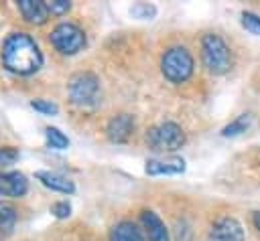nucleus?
Segmentation results:
<instances>
[{
	"label": "nucleus",
	"instance_id": "nucleus-19",
	"mask_svg": "<svg viewBox=\"0 0 260 241\" xmlns=\"http://www.w3.org/2000/svg\"><path fill=\"white\" fill-rule=\"evenodd\" d=\"M242 26H244L248 32L260 36V16H258V14H254V12H250V10H244V12H242Z\"/></svg>",
	"mask_w": 260,
	"mask_h": 241
},
{
	"label": "nucleus",
	"instance_id": "nucleus-11",
	"mask_svg": "<svg viewBox=\"0 0 260 241\" xmlns=\"http://www.w3.org/2000/svg\"><path fill=\"white\" fill-rule=\"evenodd\" d=\"M144 170L150 176H158V174H181V172H185V160L183 158H177V156L150 158V160H146Z\"/></svg>",
	"mask_w": 260,
	"mask_h": 241
},
{
	"label": "nucleus",
	"instance_id": "nucleus-23",
	"mask_svg": "<svg viewBox=\"0 0 260 241\" xmlns=\"http://www.w3.org/2000/svg\"><path fill=\"white\" fill-rule=\"evenodd\" d=\"M47 6H49L51 14H65L71 8V2H67V0H49Z\"/></svg>",
	"mask_w": 260,
	"mask_h": 241
},
{
	"label": "nucleus",
	"instance_id": "nucleus-17",
	"mask_svg": "<svg viewBox=\"0 0 260 241\" xmlns=\"http://www.w3.org/2000/svg\"><path fill=\"white\" fill-rule=\"evenodd\" d=\"M45 138H47V144L55 150H65L69 146V138L59 128H53V126L45 128Z\"/></svg>",
	"mask_w": 260,
	"mask_h": 241
},
{
	"label": "nucleus",
	"instance_id": "nucleus-4",
	"mask_svg": "<svg viewBox=\"0 0 260 241\" xmlns=\"http://www.w3.org/2000/svg\"><path fill=\"white\" fill-rule=\"evenodd\" d=\"M69 97L77 107H95L102 101V87H100V79L89 73V71H81L75 73L69 79L67 85Z\"/></svg>",
	"mask_w": 260,
	"mask_h": 241
},
{
	"label": "nucleus",
	"instance_id": "nucleus-1",
	"mask_svg": "<svg viewBox=\"0 0 260 241\" xmlns=\"http://www.w3.org/2000/svg\"><path fill=\"white\" fill-rule=\"evenodd\" d=\"M2 63L10 73L32 75L43 67V53L26 32H10L2 43Z\"/></svg>",
	"mask_w": 260,
	"mask_h": 241
},
{
	"label": "nucleus",
	"instance_id": "nucleus-3",
	"mask_svg": "<svg viewBox=\"0 0 260 241\" xmlns=\"http://www.w3.org/2000/svg\"><path fill=\"white\" fill-rule=\"evenodd\" d=\"M160 71L171 83H185L195 71L193 55L185 47H171L160 59Z\"/></svg>",
	"mask_w": 260,
	"mask_h": 241
},
{
	"label": "nucleus",
	"instance_id": "nucleus-13",
	"mask_svg": "<svg viewBox=\"0 0 260 241\" xmlns=\"http://www.w3.org/2000/svg\"><path fill=\"white\" fill-rule=\"evenodd\" d=\"M37 180H41V184H45L47 188L51 190H57V192H63V194H73L75 192V184L65 178L63 174H57V172H51V170H37Z\"/></svg>",
	"mask_w": 260,
	"mask_h": 241
},
{
	"label": "nucleus",
	"instance_id": "nucleus-22",
	"mask_svg": "<svg viewBox=\"0 0 260 241\" xmlns=\"http://www.w3.org/2000/svg\"><path fill=\"white\" fill-rule=\"evenodd\" d=\"M51 213L57 217V219H67L71 215V205L67 200H57L51 205Z\"/></svg>",
	"mask_w": 260,
	"mask_h": 241
},
{
	"label": "nucleus",
	"instance_id": "nucleus-21",
	"mask_svg": "<svg viewBox=\"0 0 260 241\" xmlns=\"http://www.w3.org/2000/svg\"><path fill=\"white\" fill-rule=\"evenodd\" d=\"M30 107L37 109V111H41V113H45V115H55L59 111L57 103H53L49 99H32L30 101Z\"/></svg>",
	"mask_w": 260,
	"mask_h": 241
},
{
	"label": "nucleus",
	"instance_id": "nucleus-12",
	"mask_svg": "<svg viewBox=\"0 0 260 241\" xmlns=\"http://www.w3.org/2000/svg\"><path fill=\"white\" fill-rule=\"evenodd\" d=\"M18 10L30 24H45L49 18V6L43 0H18Z\"/></svg>",
	"mask_w": 260,
	"mask_h": 241
},
{
	"label": "nucleus",
	"instance_id": "nucleus-16",
	"mask_svg": "<svg viewBox=\"0 0 260 241\" xmlns=\"http://www.w3.org/2000/svg\"><path fill=\"white\" fill-rule=\"evenodd\" d=\"M16 219H18L16 209L12 205L0 200V231L2 233H10L14 229V225H16Z\"/></svg>",
	"mask_w": 260,
	"mask_h": 241
},
{
	"label": "nucleus",
	"instance_id": "nucleus-6",
	"mask_svg": "<svg viewBox=\"0 0 260 241\" xmlns=\"http://www.w3.org/2000/svg\"><path fill=\"white\" fill-rule=\"evenodd\" d=\"M49 41L61 55H75L85 47V32L73 22H59L51 30Z\"/></svg>",
	"mask_w": 260,
	"mask_h": 241
},
{
	"label": "nucleus",
	"instance_id": "nucleus-24",
	"mask_svg": "<svg viewBox=\"0 0 260 241\" xmlns=\"http://www.w3.org/2000/svg\"><path fill=\"white\" fill-rule=\"evenodd\" d=\"M252 223H254V227H256L258 233H260V211H256V213L252 215Z\"/></svg>",
	"mask_w": 260,
	"mask_h": 241
},
{
	"label": "nucleus",
	"instance_id": "nucleus-14",
	"mask_svg": "<svg viewBox=\"0 0 260 241\" xmlns=\"http://www.w3.org/2000/svg\"><path fill=\"white\" fill-rule=\"evenodd\" d=\"M110 241H144L142 231L132 221H120L110 231Z\"/></svg>",
	"mask_w": 260,
	"mask_h": 241
},
{
	"label": "nucleus",
	"instance_id": "nucleus-5",
	"mask_svg": "<svg viewBox=\"0 0 260 241\" xmlns=\"http://www.w3.org/2000/svg\"><path fill=\"white\" fill-rule=\"evenodd\" d=\"M146 142L154 152H177L185 144V132L175 122H162L146 132Z\"/></svg>",
	"mask_w": 260,
	"mask_h": 241
},
{
	"label": "nucleus",
	"instance_id": "nucleus-2",
	"mask_svg": "<svg viewBox=\"0 0 260 241\" xmlns=\"http://www.w3.org/2000/svg\"><path fill=\"white\" fill-rule=\"evenodd\" d=\"M201 61L203 67L213 73V75H223L232 69L234 65V57H232V49L228 47V43L215 34V32H205L201 36Z\"/></svg>",
	"mask_w": 260,
	"mask_h": 241
},
{
	"label": "nucleus",
	"instance_id": "nucleus-20",
	"mask_svg": "<svg viewBox=\"0 0 260 241\" xmlns=\"http://www.w3.org/2000/svg\"><path fill=\"white\" fill-rule=\"evenodd\" d=\"M18 150L14 148V146H2L0 148V172L6 168V166H10V164H14L16 160H18Z\"/></svg>",
	"mask_w": 260,
	"mask_h": 241
},
{
	"label": "nucleus",
	"instance_id": "nucleus-10",
	"mask_svg": "<svg viewBox=\"0 0 260 241\" xmlns=\"http://www.w3.org/2000/svg\"><path fill=\"white\" fill-rule=\"evenodd\" d=\"M28 190V180L20 172H0V194L20 198Z\"/></svg>",
	"mask_w": 260,
	"mask_h": 241
},
{
	"label": "nucleus",
	"instance_id": "nucleus-18",
	"mask_svg": "<svg viewBox=\"0 0 260 241\" xmlns=\"http://www.w3.org/2000/svg\"><path fill=\"white\" fill-rule=\"evenodd\" d=\"M130 14L134 18H140V20H150V18L156 16V6L146 4V2H138V4H134L130 8Z\"/></svg>",
	"mask_w": 260,
	"mask_h": 241
},
{
	"label": "nucleus",
	"instance_id": "nucleus-7",
	"mask_svg": "<svg viewBox=\"0 0 260 241\" xmlns=\"http://www.w3.org/2000/svg\"><path fill=\"white\" fill-rule=\"evenodd\" d=\"M209 241H246L244 229L238 219L221 217L209 229Z\"/></svg>",
	"mask_w": 260,
	"mask_h": 241
},
{
	"label": "nucleus",
	"instance_id": "nucleus-15",
	"mask_svg": "<svg viewBox=\"0 0 260 241\" xmlns=\"http://www.w3.org/2000/svg\"><path fill=\"white\" fill-rule=\"evenodd\" d=\"M250 124H252V115H250V113H242V115H238L234 122H230V124L221 130V136H225V138L240 136L242 132H246V130L250 128Z\"/></svg>",
	"mask_w": 260,
	"mask_h": 241
},
{
	"label": "nucleus",
	"instance_id": "nucleus-9",
	"mask_svg": "<svg viewBox=\"0 0 260 241\" xmlns=\"http://www.w3.org/2000/svg\"><path fill=\"white\" fill-rule=\"evenodd\" d=\"M140 223H142V229H144L148 241H171L167 225L162 223V219L154 211L144 209L140 213Z\"/></svg>",
	"mask_w": 260,
	"mask_h": 241
},
{
	"label": "nucleus",
	"instance_id": "nucleus-8",
	"mask_svg": "<svg viewBox=\"0 0 260 241\" xmlns=\"http://www.w3.org/2000/svg\"><path fill=\"white\" fill-rule=\"evenodd\" d=\"M134 128H136L134 115H130V113H118V115H114V117L108 122L106 134H108L110 142H114V144H124V142H128V138L134 134Z\"/></svg>",
	"mask_w": 260,
	"mask_h": 241
}]
</instances>
